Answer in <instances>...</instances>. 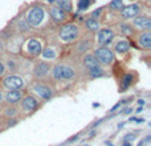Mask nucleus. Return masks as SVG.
Returning <instances> with one entry per match:
<instances>
[{
	"label": "nucleus",
	"instance_id": "6ab92c4d",
	"mask_svg": "<svg viewBox=\"0 0 151 146\" xmlns=\"http://www.w3.org/2000/svg\"><path fill=\"white\" fill-rule=\"evenodd\" d=\"M52 77L56 81H62V64H58L52 71Z\"/></svg>",
	"mask_w": 151,
	"mask_h": 146
},
{
	"label": "nucleus",
	"instance_id": "393cba45",
	"mask_svg": "<svg viewBox=\"0 0 151 146\" xmlns=\"http://www.w3.org/2000/svg\"><path fill=\"white\" fill-rule=\"evenodd\" d=\"M5 116L7 117H16V116H17V109L11 105L10 108L5 109Z\"/></svg>",
	"mask_w": 151,
	"mask_h": 146
},
{
	"label": "nucleus",
	"instance_id": "ea45409f",
	"mask_svg": "<svg viewBox=\"0 0 151 146\" xmlns=\"http://www.w3.org/2000/svg\"><path fill=\"white\" fill-rule=\"evenodd\" d=\"M48 1H49V3H53V1H54V0H48Z\"/></svg>",
	"mask_w": 151,
	"mask_h": 146
},
{
	"label": "nucleus",
	"instance_id": "f704fd0d",
	"mask_svg": "<svg viewBox=\"0 0 151 146\" xmlns=\"http://www.w3.org/2000/svg\"><path fill=\"white\" fill-rule=\"evenodd\" d=\"M119 106H121V102H118V104H117V105H114L113 108H111V110H110V112H114V110H115V109H118V108H119Z\"/></svg>",
	"mask_w": 151,
	"mask_h": 146
},
{
	"label": "nucleus",
	"instance_id": "7c9ffc66",
	"mask_svg": "<svg viewBox=\"0 0 151 146\" xmlns=\"http://www.w3.org/2000/svg\"><path fill=\"white\" fill-rule=\"evenodd\" d=\"M130 121H135V122H145L143 118H137V117H131L130 118Z\"/></svg>",
	"mask_w": 151,
	"mask_h": 146
},
{
	"label": "nucleus",
	"instance_id": "f257e3e1",
	"mask_svg": "<svg viewBox=\"0 0 151 146\" xmlns=\"http://www.w3.org/2000/svg\"><path fill=\"white\" fill-rule=\"evenodd\" d=\"M84 65L88 69L89 75H90L91 77L97 78V77H102V76H104V68H102V65L98 62V60L95 59L94 55H86V56L84 57Z\"/></svg>",
	"mask_w": 151,
	"mask_h": 146
},
{
	"label": "nucleus",
	"instance_id": "473e14b6",
	"mask_svg": "<svg viewBox=\"0 0 151 146\" xmlns=\"http://www.w3.org/2000/svg\"><path fill=\"white\" fill-rule=\"evenodd\" d=\"M78 138H80V136H78V134H76V136H73L72 138H69V142H73V141H77Z\"/></svg>",
	"mask_w": 151,
	"mask_h": 146
},
{
	"label": "nucleus",
	"instance_id": "9b49d317",
	"mask_svg": "<svg viewBox=\"0 0 151 146\" xmlns=\"http://www.w3.org/2000/svg\"><path fill=\"white\" fill-rule=\"evenodd\" d=\"M49 64L45 61H40L38 64H36V66L33 68V75L36 76V77L41 78V77H45V76L49 73Z\"/></svg>",
	"mask_w": 151,
	"mask_h": 146
},
{
	"label": "nucleus",
	"instance_id": "dca6fc26",
	"mask_svg": "<svg viewBox=\"0 0 151 146\" xmlns=\"http://www.w3.org/2000/svg\"><path fill=\"white\" fill-rule=\"evenodd\" d=\"M57 7H58L61 11H64L65 13L72 12V10H73L72 1H70V0H57Z\"/></svg>",
	"mask_w": 151,
	"mask_h": 146
},
{
	"label": "nucleus",
	"instance_id": "0eeeda50",
	"mask_svg": "<svg viewBox=\"0 0 151 146\" xmlns=\"http://www.w3.org/2000/svg\"><path fill=\"white\" fill-rule=\"evenodd\" d=\"M32 89L37 96H40L43 100H50L53 96V90L52 88L48 86L45 84H40V82H36V84L32 85Z\"/></svg>",
	"mask_w": 151,
	"mask_h": 146
},
{
	"label": "nucleus",
	"instance_id": "f3484780",
	"mask_svg": "<svg viewBox=\"0 0 151 146\" xmlns=\"http://www.w3.org/2000/svg\"><path fill=\"white\" fill-rule=\"evenodd\" d=\"M114 49H115L117 53H126L127 51L130 49V45H129V43H127V41L121 40L119 43H117V44H115Z\"/></svg>",
	"mask_w": 151,
	"mask_h": 146
},
{
	"label": "nucleus",
	"instance_id": "cd10ccee",
	"mask_svg": "<svg viewBox=\"0 0 151 146\" xmlns=\"http://www.w3.org/2000/svg\"><path fill=\"white\" fill-rule=\"evenodd\" d=\"M101 12H102V8H97V10H94L93 12H91V17L90 19H97V17H100V15H101Z\"/></svg>",
	"mask_w": 151,
	"mask_h": 146
},
{
	"label": "nucleus",
	"instance_id": "c756f323",
	"mask_svg": "<svg viewBox=\"0 0 151 146\" xmlns=\"http://www.w3.org/2000/svg\"><path fill=\"white\" fill-rule=\"evenodd\" d=\"M4 72H5V65H4L3 62L0 61V76H3Z\"/></svg>",
	"mask_w": 151,
	"mask_h": 146
},
{
	"label": "nucleus",
	"instance_id": "72a5a7b5",
	"mask_svg": "<svg viewBox=\"0 0 151 146\" xmlns=\"http://www.w3.org/2000/svg\"><path fill=\"white\" fill-rule=\"evenodd\" d=\"M8 124H10V125H8V126H12V125H13V126H15V125L17 124V121H16V120H10V122H8Z\"/></svg>",
	"mask_w": 151,
	"mask_h": 146
},
{
	"label": "nucleus",
	"instance_id": "5701e85b",
	"mask_svg": "<svg viewBox=\"0 0 151 146\" xmlns=\"http://www.w3.org/2000/svg\"><path fill=\"white\" fill-rule=\"evenodd\" d=\"M123 7V1L122 0H111L110 4H109V8L113 11H119Z\"/></svg>",
	"mask_w": 151,
	"mask_h": 146
},
{
	"label": "nucleus",
	"instance_id": "7ed1b4c3",
	"mask_svg": "<svg viewBox=\"0 0 151 146\" xmlns=\"http://www.w3.org/2000/svg\"><path fill=\"white\" fill-rule=\"evenodd\" d=\"M94 56H95V59L98 60V62H100L101 65H102V64H104V65H109V64H111V62L115 60L114 52L107 47L97 48V49L94 51Z\"/></svg>",
	"mask_w": 151,
	"mask_h": 146
},
{
	"label": "nucleus",
	"instance_id": "9d476101",
	"mask_svg": "<svg viewBox=\"0 0 151 146\" xmlns=\"http://www.w3.org/2000/svg\"><path fill=\"white\" fill-rule=\"evenodd\" d=\"M23 98V93L20 89H15V90H10L5 94V101L8 102V105H16L17 102H20Z\"/></svg>",
	"mask_w": 151,
	"mask_h": 146
},
{
	"label": "nucleus",
	"instance_id": "20e7f679",
	"mask_svg": "<svg viewBox=\"0 0 151 146\" xmlns=\"http://www.w3.org/2000/svg\"><path fill=\"white\" fill-rule=\"evenodd\" d=\"M44 19V11L40 7H33L31 11L28 12V16H27V20L25 21L28 23L29 27H36Z\"/></svg>",
	"mask_w": 151,
	"mask_h": 146
},
{
	"label": "nucleus",
	"instance_id": "4c0bfd02",
	"mask_svg": "<svg viewBox=\"0 0 151 146\" xmlns=\"http://www.w3.org/2000/svg\"><path fill=\"white\" fill-rule=\"evenodd\" d=\"M97 106H100V104H97V102L93 104V108H97Z\"/></svg>",
	"mask_w": 151,
	"mask_h": 146
},
{
	"label": "nucleus",
	"instance_id": "2f4dec72",
	"mask_svg": "<svg viewBox=\"0 0 151 146\" xmlns=\"http://www.w3.org/2000/svg\"><path fill=\"white\" fill-rule=\"evenodd\" d=\"M131 110H132L131 108H126L122 110V114H129V113H131Z\"/></svg>",
	"mask_w": 151,
	"mask_h": 146
},
{
	"label": "nucleus",
	"instance_id": "39448f33",
	"mask_svg": "<svg viewBox=\"0 0 151 146\" xmlns=\"http://www.w3.org/2000/svg\"><path fill=\"white\" fill-rule=\"evenodd\" d=\"M20 104H21V109L27 113H33L40 108V101L35 96H31V94L21 98V102Z\"/></svg>",
	"mask_w": 151,
	"mask_h": 146
},
{
	"label": "nucleus",
	"instance_id": "a878e982",
	"mask_svg": "<svg viewBox=\"0 0 151 146\" xmlns=\"http://www.w3.org/2000/svg\"><path fill=\"white\" fill-rule=\"evenodd\" d=\"M89 6H90V1H89V0H78V10L80 11L88 10Z\"/></svg>",
	"mask_w": 151,
	"mask_h": 146
},
{
	"label": "nucleus",
	"instance_id": "c85d7f7f",
	"mask_svg": "<svg viewBox=\"0 0 151 146\" xmlns=\"http://www.w3.org/2000/svg\"><path fill=\"white\" fill-rule=\"evenodd\" d=\"M20 31H28V27H29V25H28V23H27V21H24V24H23V21H20Z\"/></svg>",
	"mask_w": 151,
	"mask_h": 146
},
{
	"label": "nucleus",
	"instance_id": "bb28decb",
	"mask_svg": "<svg viewBox=\"0 0 151 146\" xmlns=\"http://www.w3.org/2000/svg\"><path fill=\"white\" fill-rule=\"evenodd\" d=\"M137 138V136L135 134H132V133H129V134H126L125 136V138H123V141L125 142H132V141Z\"/></svg>",
	"mask_w": 151,
	"mask_h": 146
},
{
	"label": "nucleus",
	"instance_id": "423d86ee",
	"mask_svg": "<svg viewBox=\"0 0 151 146\" xmlns=\"http://www.w3.org/2000/svg\"><path fill=\"white\" fill-rule=\"evenodd\" d=\"M3 86L7 88V89H10V90L21 89V88L24 86V80H23L20 76H16V75L7 76L3 80Z\"/></svg>",
	"mask_w": 151,
	"mask_h": 146
},
{
	"label": "nucleus",
	"instance_id": "4468645a",
	"mask_svg": "<svg viewBox=\"0 0 151 146\" xmlns=\"http://www.w3.org/2000/svg\"><path fill=\"white\" fill-rule=\"evenodd\" d=\"M134 25L138 27L142 31H150L151 28V20L147 16H139V17H134Z\"/></svg>",
	"mask_w": 151,
	"mask_h": 146
},
{
	"label": "nucleus",
	"instance_id": "4be33fe9",
	"mask_svg": "<svg viewBox=\"0 0 151 146\" xmlns=\"http://www.w3.org/2000/svg\"><path fill=\"white\" fill-rule=\"evenodd\" d=\"M131 84H132V76L129 73V75H126L125 77L122 78V81H121V89L126 90Z\"/></svg>",
	"mask_w": 151,
	"mask_h": 146
},
{
	"label": "nucleus",
	"instance_id": "1a4fd4ad",
	"mask_svg": "<svg viewBox=\"0 0 151 146\" xmlns=\"http://www.w3.org/2000/svg\"><path fill=\"white\" fill-rule=\"evenodd\" d=\"M141 13V7L138 4H130L121 8V16L122 19H132Z\"/></svg>",
	"mask_w": 151,
	"mask_h": 146
},
{
	"label": "nucleus",
	"instance_id": "ddd939ff",
	"mask_svg": "<svg viewBox=\"0 0 151 146\" xmlns=\"http://www.w3.org/2000/svg\"><path fill=\"white\" fill-rule=\"evenodd\" d=\"M138 44L139 47H142L143 49H150L151 48V32L150 31H143L138 36Z\"/></svg>",
	"mask_w": 151,
	"mask_h": 146
},
{
	"label": "nucleus",
	"instance_id": "6e6552de",
	"mask_svg": "<svg viewBox=\"0 0 151 146\" xmlns=\"http://www.w3.org/2000/svg\"><path fill=\"white\" fill-rule=\"evenodd\" d=\"M114 39V32L109 28H104L98 31V36H97V43L101 47H106L107 44H110Z\"/></svg>",
	"mask_w": 151,
	"mask_h": 146
},
{
	"label": "nucleus",
	"instance_id": "f8f14e48",
	"mask_svg": "<svg viewBox=\"0 0 151 146\" xmlns=\"http://www.w3.org/2000/svg\"><path fill=\"white\" fill-rule=\"evenodd\" d=\"M27 51L31 53L32 56H38L41 51H43L40 41L36 40V39H29L28 43H27Z\"/></svg>",
	"mask_w": 151,
	"mask_h": 146
},
{
	"label": "nucleus",
	"instance_id": "412c9836",
	"mask_svg": "<svg viewBox=\"0 0 151 146\" xmlns=\"http://www.w3.org/2000/svg\"><path fill=\"white\" fill-rule=\"evenodd\" d=\"M85 25H86V28L89 29V31L91 32H98L100 31V24H98L97 20L94 19H88L85 21Z\"/></svg>",
	"mask_w": 151,
	"mask_h": 146
},
{
	"label": "nucleus",
	"instance_id": "e433bc0d",
	"mask_svg": "<svg viewBox=\"0 0 151 146\" xmlns=\"http://www.w3.org/2000/svg\"><path fill=\"white\" fill-rule=\"evenodd\" d=\"M122 146H132V145H131V142H125V141H123Z\"/></svg>",
	"mask_w": 151,
	"mask_h": 146
},
{
	"label": "nucleus",
	"instance_id": "f03ea898",
	"mask_svg": "<svg viewBox=\"0 0 151 146\" xmlns=\"http://www.w3.org/2000/svg\"><path fill=\"white\" fill-rule=\"evenodd\" d=\"M58 36L65 43H72L76 41L80 36V28L76 24H65L60 28Z\"/></svg>",
	"mask_w": 151,
	"mask_h": 146
},
{
	"label": "nucleus",
	"instance_id": "2eb2a0df",
	"mask_svg": "<svg viewBox=\"0 0 151 146\" xmlns=\"http://www.w3.org/2000/svg\"><path fill=\"white\" fill-rule=\"evenodd\" d=\"M49 13H50V17L56 23H62L66 19V13L64 11H61L58 7H50Z\"/></svg>",
	"mask_w": 151,
	"mask_h": 146
},
{
	"label": "nucleus",
	"instance_id": "c9c22d12",
	"mask_svg": "<svg viewBox=\"0 0 151 146\" xmlns=\"http://www.w3.org/2000/svg\"><path fill=\"white\" fill-rule=\"evenodd\" d=\"M138 104L141 106H143V105H145V100H138Z\"/></svg>",
	"mask_w": 151,
	"mask_h": 146
},
{
	"label": "nucleus",
	"instance_id": "aec40b11",
	"mask_svg": "<svg viewBox=\"0 0 151 146\" xmlns=\"http://www.w3.org/2000/svg\"><path fill=\"white\" fill-rule=\"evenodd\" d=\"M74 77V69L68 65H62V81L64 80H70Z\"/></svg>",
	"mask_w": 151,
	"mask_h": 146
},
{
	"label": "nucleus",
	"instance_id": "a211bd4d",
	"mask_svg": "<svg viewBox=\"0 0 151 146\" xmlns=\"http://www.w3.org/2000/svg\"><path fill=\"white\" fill-rule=\"evenodd\" d=\"M40 55L44 57L45 60H53V59H56V56H57L56 51L52 49V48H45V49H43Z\"/></svg>",
	"mask_w": 151,
	"mask_h": 146
},
{
	"label": "nucleus",
	"instance_id": "58836bf2",
	"mask_svg": "<svg viewBox=\"0 0 151 146\" xmlns=\"http://www.w3.org/2000/svg\"><path fill=\"white\" fill-rule=\"evenodd\" d=\"M3 100V94H1V92H0V101Z\"/></svg>",
	"mask_w": 151,
	"mask_h": 146
},
{
	"label": "nucleus",
	"instance_id": "b1692460",
	"mask_svg": "<svg viewBox=\"0 0 151 146\" xmlns=\"http://www.w3.org/2000/svg\"><path fill=\"white\" fill-rule=\"evenodd\" d=\"M121 32H123L125 35H132V32H134V29H132V27L131 25H129V24H122L121 25Z\"/></svg>",
	"mask_w": 151,
	"mask_h": 146
}]
</instances>
